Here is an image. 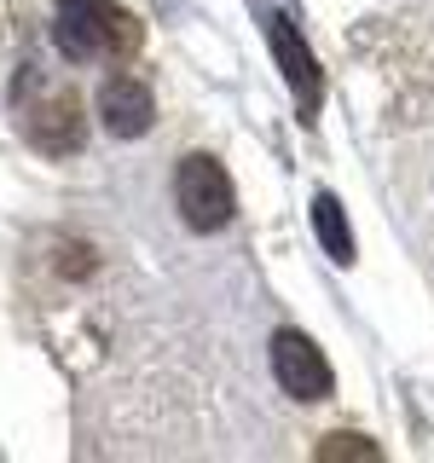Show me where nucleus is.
<instances>
[{
  "instance_id": "1",
  "label": "nucleus",
  "mask_w": 434,
  "mask_h": 463,
  "mask_svg": "<svg viewBox=\"0 0 434 463\" xmlns=\"http://www.w3.org/2000/svg\"><path fill=\"white\" fill-rule=\"evenodd\" d=\"M52 41L64 58H87L99 52H116V58H134L139 52V24L127 18V12H116L110 0H58V24H52Z\"/></svg>"
},
{
  "instance_id": "2",
  "label": "nucleus",
  "mask_w": 434,
  "mask_h": 463,
  "mask_svg": "<svg viewBox=\"0 0 434 463\" xmlns=\"http://www.w3.org/2000/svg\"><path fill=\"white\" fill-rule=\"evenodd\" d=\"M174 203H180V221L192 232H214V226L231 221L238 192H231V174L214 163L209 151H192L174 168Z\"/></svg>"
},
{
  "instance_id": "3",
  "label": "nucleus",
  "mask_w": 434,
  "mask_h": 463,
  "mask_svg": "<svg viewBox=\"0 0 434 463\" xmlns=\"http://www.w3.org/2000/svg\"><path fill=\"white\" fill-rule=\"evenodd\" d=\"M272 376H278V388L289 400H325L330 394V359L318 354L313 336H301V330H278L272 336Z\"/></svg>"
},
{
  "instance_id": "4",
  "label": "nucleus",
  "mask_w": 434,
  "mask_h": 463,
  "mask_svg": "<svg viewBox=\"0 0 434 463\" xmlns=\"http://www.w3.org/2000/svg\"><path fill=\"white\" fill-rule=\"evenodd\" d=\"M99 122L110 128V139H139L156 122V99L134 76H110L99 87Z\"/></svg>"
},
{
  "instance_id": "5",
  "label": "nucleus",
  "mask_w": 434,
  "mask_h": 463,
  "mask_svg": "<svg viewBox=\"0 0 434 463\" xmlns=\"http://www.w3.org/2000/svg\"><path fill=\"white\" fill-rule=\"evenodd\" d=\"M272 52H278V70H284V81H289V93L301 99V110H318V93H325V76H318V58L313 47L301 41V29L289 24V18H272Z\"/></svg>"
},
{
  "instance_id": "6",
  "label": "nucleus",
  "mask_w": 434,
  "mask_h": 463,
  "mask_svg": "<svg viewBox=\"0 0 434 463\" xmlns=\"http://www.w3.org/2000/svg\"><path fill=\"white\" fill-rule=\"evenodd\" d=\"M81 134H87V128H81V99L70 93V87H64V93H47L41 110L29 116V139H35L47 156L81 151Z\"/></svg>"
},
{
  "instance_id": "7",
  "label": "nucleus",
  "mask_w": 434,
  "mask_h": 463,
  "mask_svg": "<svg viewBox=\"0 0 434 463\" xmlns=\"http://www.w3.org/2000/svg\"><path fill=\"white\" fill-rule=\"evenodd\" d=\"M313 226H318V243H325V255L347 267V260H354V232H347V214H342V203L330 197V192L313 197Z\"/></svg>"
},
{
  "instance_id": "8",
  "label": "nucleus",
  "mask_w": 434,
  "mask_h": 463,
  "mask_svg": "<svg viewBox=\"0 0 434 463\" xmlns=\"http://www.w3.org/2000/svg\"><path fill=\"white\" fill-rule=\"evenodd\" d=\"M318 458H382V446L376 440H365V434H325L318 440Z\"/></svg>"
}]
</instances>
